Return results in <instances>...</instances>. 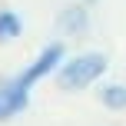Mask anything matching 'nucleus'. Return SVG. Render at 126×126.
<instances>
[{
  "instance_id": "obj_1",
  "label": "nucleus",
  "mask_w": 126,
  "mask_h": 126,
  "mask_svg": "<svg viewBox=\"0 0 126 126\" xmlns=\"http://www.w3.org/2000/svg\"><path fill=\"white\" fill-rule=\"evenodd\" d=\"M110 60L106 53L100 50H86V53H76V57H66L57 70V83L63 90H86L106 73Z\"/></svg>"
},
{
  "instance_id": "obj_6",
  "label": "nucleus",
  "mask_w": 126,
  "mask_h": 126,
  "mask_svg": "<svg viewBox=\"0 0 126 126\" xmlns=\"http://www.w3.org/2000/svg\"><path fill=\"white\" fill-rule=\"evenodd\" d=\"M83 3H96V0H83Z\"/></svg>"
},
{
  "instance_id": "obj_4",
  "label": "nucleus",
  "mask_w": 126,
  "mask_h": 126,
  "mask_svg": "<svg viewBox=\"0 0 126 126\" xmlns=\"http://www.w3.org/2000/svg\"><path fill=\"white\" fill-rule=\"evenodd\" d=\"M23 33V17L17 10H0V43H10Z\"/></svg>"
},
{
  "instance_id": "obj_5",
  "label": "nucleus",
  "mask_w": 126,
  "mask_h": 126,
  "mask_svg": "<svg viewBox=\"0 0 126 126\" xmlns=\"http://www.w3.org/2000/svg\"><path fill=\"white\" fill-rule=\"evenodd\" d=\"M100 103L106 110H126V83H103L100 86Z\"/></svg>"
},
{
  "instance_id": "obj_2",
  "label": "nucleus",
  "mask_w": 126,
  "mask_h": 126,
  "mask_svg": "<svg viewBox=\"0 0 126 126\" xmlns=\"http://www.w3.org/2000/svg\"><path fill=\"white\" fill-rule=\"evenodd\" d=\"M63 60H66V47H63L60 40H57V43H47L43 50H40L37 57H33V63H30V66L23 70V80H27V83L33 86V83H40L43 76L57 73Z\"/></svg>"
},
{
  "instance_id": "obj_3",
  "label": "nucleus",
  "mask_w": 126,
  "mask_h": 126,
  "mask_svg": "<svg viewBox=\"0 0 126 126\" xmlns=\"http://www.w3.org/2000/svg\"><path fill=\"white\" fill-rule=\"evenodd\" d=\"M57 30L63 33V37H83V33L90 30V10H86L83 0L66 3V7L57 13Z\"/></svg>"
}]
</instances>
